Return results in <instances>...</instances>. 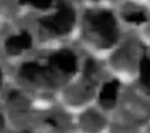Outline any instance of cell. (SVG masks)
<instances>
[{"mask_svg":"<svg viewBox=\"0 0 150 133\" xmlns=\"http://www.w3.org/2000/svg\"><path fill=\"white\" fill-rule=\"evenodd\" d=\"M86 20L90 23V27L93 30L100 36L102 40V46L110 47L118 40V28L117 22L113 13L109 11H98L93 12L88 11L85 16Z\"/></svg>","mask_w":150,"mask_h":133,"instance_id":"cell-1","label":"cell"},{"mask_svg":"<svg viewBox=\"0 0 150 133\" xmlns=\"http://www.w3.org/2000/svg\"><path fill=\"white\" fill-rule=\"evenodd\" d=\"M40 24L42 28L54 35H66L71 31L74 24V11L70 5L59 0L57 3L55 15L41 18Z\"/></svg>","mask_w":150,"mask_h":133,"instance_id":"cell-2","label":"cell"},{"mask_svg":"<svg viewBox=\"0 0 150 133\" xmlns=\"http://www.w3.org/2000/svg\"><path fill=\"white\" fill-rule=\"evenodd\" d=\"M19 75L23 79L31 83L43 82L49 85L53 84V72L48 65L41 66L37 63H25L21 66Z\"/></svg>","mask_w":150,"mask_h":133,"instance_id":"cell-3","label":"cell"},{"mask_svg":"<svg viewBox=\"0 0 150 133\" xmlns=\"http://www.w3.org/2000/svg\"><path fill=\"white\" fill-rule=\"evenodd\" d=\"M48 66L59 68L66 75H73L77 71V60L71 51L61 49L48 58Z\"/></svg>","mask_w":150,"mask_h":133,"instance_id":"cell-4","label":"cell"},{"mask_svg":"<svg viewBox=\"0 0 150 133\" xmlns=\"http://www.w3.org/2000/svg\"><path fill=\"white\" fill-rule=\"evenodd\" d=\"M6 49L10 53H19L23 49H29L31 47V36L27 31H22L19 35L11 36L5 42Z\"/></svg>","mask_w":150,"mask_h":133,"instance_id":"cell-5","label":"cell"},{"mask_svg":"<svg viewBox=\"0 0 150 133\" xmlns=\"http://www.w3.org/2000/svg\"><path fill=\"white\" fill-rule=\"evenodd\" d=\"M119 89V82L117 79L110 80L106 83L101 92H100V103H101L105 108H112L114 107L115 101H117V92Z\"/></svg>","mask_w":150,"mask_h":133,"instance_id":"cell-6","label":"cell"},{"mask_svg":"<svg viewBox=\"0 0 150 133\" xmlns=\"http://www.w3.org/2000/svg\"><path fill=\"white\" fill-rule=\"evenodd\" d=\"M139 79L143 88L150 94V59L143 56L139 64Z\"/></svg>","mask_w":150,"mask_h":133,"instance_id":"cell-7","label":"cell"},{"mask_svg":"<svg viewBox=\"0 0 150 133\" xmlns=\"http://www.w3.org/2000/svg\"><path fill=\"white\" fill-rule=\"evenodd\" d=\"M96 64L94 60L88 59L86 60V64H85V68H84V79L85 82L88 83L89 87H94V84L96 83Z\"/></svg>","mask_w":150,"mask_h":133,"instance_id":"cell-8","label":"cell"},{"mask_svg":"<svg viewBox=\"0 0 150 133\" xmlns=\"http://www.w3.org/2000/svg\"><path fill=\"white\" fill-rule=\"evenodd\" d=\"M19 3L22 5H31L37 8H42L46 10L52 5V0H19Z\"/></svg>","mask_w":150,"mask_h":133,"instance_id":"cell-9","label":"cell"},{"mask_svg":"<svg viewBox=\"0 0 150 133\" xmlns=\"http://www.w3.org/2000/svg\"><path fill=\"white\" fill-rule=\"evenodd\" d=\"M125 20L130 22V23H136V24H141L146 22V17L143 12H131L129 15H125Z\"/></svg>","mask_w":150,"mask_h":133,"instance_id":"cell-10","label":"cell"}]
</instances>
